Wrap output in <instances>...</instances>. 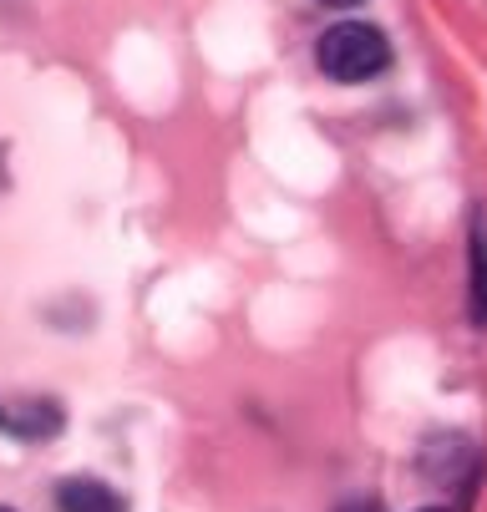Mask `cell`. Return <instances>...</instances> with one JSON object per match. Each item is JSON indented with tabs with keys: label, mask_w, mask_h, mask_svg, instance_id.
<instances>
[{
	"label": "cell",
	"mask_w": 487,
	"mask_h": 512,
	"mask_svg": "<svg viewBox=\"0 0 487 512\" xmlns=\"http://www.w3.org/2000/svg\"><path fill=\"white\" fill-rule=\"evenodd\" d=\"M0 426L21 442H46V436L61 431V406L56 401H11L0 406Z\"/></svg>",
	"instance_id": "2"
},
{
	"label": "cell",
	"mask_w": 487,
	"mask_h": 512,
	"mask_svg": "<svg viewBox=\"0 0 487 512\" xmlns=\"http://www.w3.org/2000/svg\"><path fill=\"white\" fill-rule=\"evenodd\" d=\"M56 507L61 512H122V497L97 477H66L56 487Z\"/></svg>",
	"instance_id": "4"
},
{
	"label": "cell",
	"mask_w": 487,
	"mask_h": 512,
	"mask_svg": "<svg viewBox=\"0 0 487 512\" xmlns=\"http://www.w3.org/2000/svg\"><path fill=\"white\" fill-rule=\"evenodd\" d=\"M467 315L487 325V218H472V249H467Z\"/></svg>",
	"instance_id": "3"
},
{
	"label": "cell",
	"mask_w": 487,
	"mask_h": 512,
	"mask_svg": "<svg viewBox=\"0 0 487 512\" xmlns=\"http://www.w3.org/2000/svg\"><path fill=\"white\" fill-rule=\"evenodd\" d=\"M340 512H381V502H345Z\"/></svg>",
	"instance_id": "5"
},
{
	"label": "cell",
	"mask_w": 487,
	"mask_h": 512,
	"mask_svg": "<svg viewBox=\"0 0 487 512\" xmlns=\"http://www.w3.org/2000/svg\"><path fill=\"white\" fill-rule=\"evenodd\" d=\"M427 512H442V507H427Z\"/></svg>",
	"instance_id": "7"
},
{
	"label": "cell",
	"mask_w": 487,
	"mask_h": 512,
	"mask_svg": "<svg viewBox=\"0 0 487 512\" xmlns=\"http://www.w3.org/2000/svg\"><path fill=\"white\" fill-rule=\"evenodd\" d=\"M320 6H335V11H345V6H361V0H320Z\"/></svg>",
	"instance_id": "6"
},
{
	"label": "cell",
	"mask_w": 487,
	"mask_h": 512,
	"mask_svg": "<svg viewBox=\"0 0 487 512\" xmlns=\"http://www.w3.org/2000/svg\"><path fill=\"white\" fill-rule=\"evenodd\" d=\"M0 512H11V507H0Z\"/></svg>",
	"instance_id": "8"
},
{
	"label": "cell",
	"mask_w": 487,
	"mask_h": 512,
	"mask_svg": "<svg viewBox=\"0 0 487 512\" xmlns=\"http://www.w3.org/2000/svg\"><path fill=\"white\" fill-rule=\"evenodd\" d=\"M315 61H320V71L330 82H371V77H381L386 71V61H391V46H386V36L376 31V26H366V21H340V26H330L320 41H315Z\"/></svg>",
	"instance_id": "1"
}]
</instances>
